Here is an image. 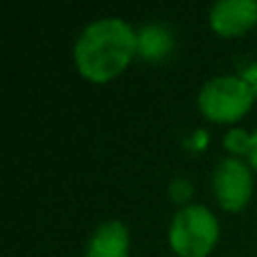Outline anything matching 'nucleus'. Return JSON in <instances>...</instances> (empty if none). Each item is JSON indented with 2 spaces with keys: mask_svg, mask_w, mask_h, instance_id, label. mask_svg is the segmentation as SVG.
I'll return each mask as SVG.
<instances>
[{
  "mask_svg": "<svg viewBox=\"0 0 257 257\" xmlns=\"http://www.w3.org/2000/svg\"><path fill=\"white\" fill-rule=\"evenodd\" d=\"M138 57V30L122 18H97L88 23L72 45L75 68L90 84L117 79Z\"/></svg>",
  "mask_w": 257,
  "mask_h": 257,
  "instance_id": "obj_1",
  "label": "nucleus"
},
{
  "mask_svg": "<svg viewBox=\"0 0 257 257\" xmlns=\"http://www.w3.org/2000/svg\"><path fill=\"white\" fill-rule=\"evenodd\" d=\"M255 90L239 75H219L203 84L196 97L199 113L212 124H237L250 113Z\"/></svg>",
  "mask_w": 257,
  "mask_h": 257,
  "instance_id": "obj_2",
  "label": "nucleus"
},
{
  "mask_svg": "<svg viewBox=\"0 0 257 257\" xmlns=\"http://www.w3.org/2000/svg\"><path fill=\"white\" fill-rule=\"evenodd\" d=\"M221 226L217 214L201 203L178 208L167 230L169 248L178 257H208L217 248Z\"/></svg>",
  "mask_w": 257,
  "mask_h": 257,
  "instance_id": "obj_3",
  "label": "nucleus"
},
{
  "mask_svg": "<svg viewBox=\"0 0 257 257\" xmlns=\"http://www.w3.org/2000/svg\"><path fill=\"white\" fill-rule=\"evenodd\" d=\"M212 192L223 212H241L255 192V172L244 158L228 156L212 172Z\"/></svg>",
  "mask_w": 257,
  "mask_h": 257,
  "instance_id": "obj_4",
  "label": "nucleus"
},
{
  "mask_svg": "<svg viewBox=\"0 0 257 257\" xmlns=\"http://www.w3.org/2000/svg\"><path fill=\"white\" fill-rule=\"evenodd\" d=\"M208 25L221 39H239L257 25V0H221L208 12Z\"/></svg>",
  "mask_w": 257,
  "mask_h": 257,
  "instance_id": "obj_5",
  "label": "nucleus"
},
{
  "mask_svg": "<svg viewBox=\"0 0 257 257\" xmlns=\"http://www.w3.org/2000/svg\"><path fill=\"white\" fill-rule=\"evenodd\" d=\"M128 250H131V235L126 223H122L120 219H111L93 230L84 257H128Z\"/></svg>",
  "mask_w": 257,
  "mask_h": 257,
  "instance_id": "obj_6",
  "label": "nucleus"
},
{
  "mask_svg": "<svg viewBox=\"0 0 257 257\" xmlns=\"http://www.w3.org/2000/svg\"><path fill=\"white\" fill-rule=\"evenodd\" d=\"M174 48V39L163 25H145L138 30V57L147 61H160Z\"/></svg>",
  "mask_w": 257,
  "mask_h": 257,
  "instance_id": "obj_7",
  "label": "nucleus"
},
{
  "mask_svg": "<svg viewBox=\"0 0 257 257\" xmlns=\"http://www.w3.org/2000/svg\"><path fill=\"white\" fill-rule=\"evenodd\" d=\"M248 142H250V133H246L244 128H230V131L226 133V138H223V147H226L235 158H246Z\"/></svg>",
  "mask_w": 257,
  "mask_h": 257,
  "instance_id": "obj_8",
  "label": "nucleus"
},
{
  "mask_svg": "<svg viewBox=\"0 0 257 257\" xmlns=\"http://www.w3.org/2000/svg\"><path fill=\"white\" fill-rule=\"evenodd\" d=\"M192 194H194V185H192L187 178H174V181L169 183V199H172L178 208L190 205Z\"/></svg>",
  "mask_w": 257,
  "mask_h": 257,
  "instance_id": "obj_9",
  "label": "nucleus"
},
{
  "mask_svg": "<svg viewBox=\"0 0 257 257\" xmlns=\"http://www.w3.org/2000/svg\"><path fill=\"white\" fill-rule=\"evenodd\" d=\"M246 163L250 165V169L257 174V131L250 133V142H248V151H246Z\"/></svg>",
  "mask_w": 257,
  "mask_h": 257,
  "instance_id": "obj_10",
  "label": "nucleus"
}]
</instances>
